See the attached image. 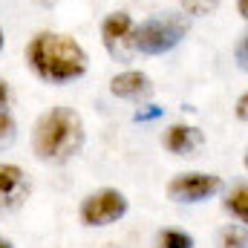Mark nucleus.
I'll return each instance as SVG.
<instances>
[{"label": "nucleus", "mask_w": 248, "mask_h": 248, "mask_svg": "<svg viewBox=\"0 0 248 248\" xmlns=\"http://www.w3.org/2000/svg\"><path fill=\"white\" fill-rule=\"evenodd\" d=\"M133 29H136V23H133L130 12H110L101 20V44L110 52V58L124 61L130 52H136L133 49Z\"/></svg>", "instance_id": "6"}, {"label": "nucleus", "mask_w": 248, "mask_h": 248, "mask_svg": "<svg viewBox=\"0 0 248 248\" xmlns=\"http://www.w3.org/2000/svg\"><path fill=\"white\" fill-rule=\"evenodd\" d=\"M110 93H113L116 98L141 101V98H147V95L153 93V84H150V78H147L144 72H139V69H124L119 75H113Z\"/></svg>", "instance_id": "7"}, {"label": "nucleus", "mask_w": 248, "mask_h": 248, "mask_svg": "<svg viewBox=\"0 0 248 248\" xmlns=\"http://www.w3.org/2000/svg\"><path fill=\"white\" fill-rule=\"evenodd\" d=\"M234 113H237V119H240V122H248V93H243V95L237 98Z\"/></svg>", "instance_id": "16"}, {"label": "nucleus", "mask_w": 248, "mask_h": 248, "mask_svg": "<svg viewBox=\"0 0 248 248\" xmlns=\"http://www.w3.org/2000/svg\"><path fill=\"white\" fill-rule=\"evenodd\" d=\"M6 107H9V84L0 78V113H3Z\"/></svg>", "instance_id": "17"}, {"label": "nucleus", "mask_w": 248, "mask_h": 248, "mask_svg": "<svg viewBox=\"0 0 248 248\" xmlns=\"http://www.w3.org/2000/svg\"><path fill=\"white\" fill-rule=\"evenodd\" d=\"M162 144L176 156H193L202 147V133L196 127H190V124H173L162 136Z\"/></svg>", "instance_id": "8"}, {"label": "nucleus", "mask_w": 248, "mask_h": 248, "mask_svg": "<svg viewBox=\"0 0 248 248\" xmlns=\"http://www.w3.org/2000/svg\"><path fill=\"white\" fill-rule=\"evenodd\" d=\"M26 61L46 84H69L87 72L84 46L61 32H38L26 46Z\"/></svg>", "instance_id": "1"}, {"label": "nucleus", "mask_w": 248, "mask_h": 248, "mask_svg": "<svg viewBox=\"0 0 248 248\" xmlns=\"http://www.w3.org/2000/svg\"><path fill=\"white\" fill-rule=\"evenodd\" d=\"M26 173L17 165L3 162L0 165V202L3 205H17L26 196Z\"/></svg>", "instance_id": "9"}, {"label": "nucleus", "mask_w": 248, "mask_h": 248, "mask_svg": "<svg viewBox=\"0 0 248 248\" xmlns=\"http://www.w3.org/2000/svg\"><path fill=\"white\" fill-rule=\"evenodd\" d=\"M84 147V122L69 107H52L44 113L35 133H32V150L41 162H66Z\"/></svg>", "instance_id": "2"}, {"label": "nucleus", "mask_w": 248, "mask_h": 248, "mask_svg": "<svg viewBox=\"0 0 248 248\" xmlns=\"http://www.w3.org/2000/svg\"><path fill=\"white\" fill-rule=\"evenodd\" d=\"M0 248H12V246H9V243H6V240H0Z\"/></svg>", "instance_id": "20"}, {"label": "nucleus", "mask_w": 248, "mask_h": 248, "mask_svg": "<svg viewBox=\"0 0 248 248\" xmlns=\"http://www.w3.org/2000/svg\"><path fill=\"white\" fill-rule=\"evenodd\" d=\"M12 136H15V122H12V116L3 110V113H0V144L9 141Z\"/></svg>", "instance_id": "15"}, {"label": "nucleus", "mask_w": 248, "mask_h": 248, "mask_svg": "<svg viewBox=\"0 0 248 248\" xmlns=\"http://www.w3.org/2000/svg\"><path fill=\"white\" fill-rule=\"evenodd\" d=\"M234 58H237V66L248 72V29L243 32V38L237 41V49H234Z\"/></svg>", "instance_id": "14"}, {"label": "nucleus", "mask_w": 248, "mask_h": 248, "mask_svg": "<svg viewBox=\"0 0 248 248\" xmlns=\"http://www.w3.org/2000/svg\"><path fill=\"white\" fill-rule=\"evenodd\" d=\"M246 170H248V153H246Z\"/></svg>", "instance_id": "21"}, {"label": "nucleus", "mask_w": 248, "mask_h": 248, "mask_svg": "<svg viewBox=\"0 0 248 248\" xmlns=\"http://www.w3.org/2000/svg\"><path fill=\"white\" fill-rule=\"evenodd\" d=\"M222 190V179L217 173H179L170 179L168 185V196L173 202H205L211 196H217Z\"/></svg>", "instance_id": "5"}, {"label": "nucleus", "mask_w": 248, "mask_h": 248, "mask_svg": "<svg viewBox=\"0 0 248 248\" xmlns=\"http://www.w3.org/2000/svg\"><path fill=\"white\" fill-rule=\"evenodd\" d=\"M225 211L234 214L243 225H248V185L234 187V190L225 196Z\"/></svg>", "instance_id": "10"}, {"label": "nucleus", "mask_w": 248, "mask_h": 248, "mask_svg": "<svg viewBox=\"0 0 248 248\" xmlns=\"http://www.w3.org/2000/svg\"><path fill=\"white\" fill-rule=\"evenodd\" d=\"M3 44H6V38H3V29H0V49H3Z\"/></svg>", "instance_id": "19"}, {"label": "nucleus", "mask_w": 248, "mask_h": 248, "mask_svg": "<svg viewBox=\"0 0 248 248\" xmlns=\"http://www.w3.org/2000/svg\"><path fill=\"white\" fill-rule=\"evenodd\" d=\"M187 29H190V20L185 12H165V15L147 17L133 29V49L141 55H165L185 41Z\"/></svg>", "instance_id": "3"}, {"label": "nucleus", "mask_w": 248, "mask_h": 248, "mask_svg": "<svg viewBox=\"0 0 248 248\" xmlns=\"http://www.w3.org/2000/svg\"><path fill=\"white\" fill-rule=\"evenodd\" d=\"M81 222L90 225V228H104V225H113L119 222L124 214H127V196L122 190H113V187H104V190H95L90 193L84 202H81Z\"/></svg>", "instance_id": "4"}, {"label": "nucleus", "mask_w": 248, "mask_h": 248, "mask_svg": "<svg viewBox=\"0 0 248 248\" xmlns=\"http://www.w3.org/2000/svg\"><path fill=\"white\" fill-rule=\"evenodd\" d=\"M237 12L243 20H248V0H237Z\"/></svg>", "instance_id": "18"}, {"label": "nucleus", "mask_w": 248, "mask_h": 248, "mask_svg": "<svg viewBox=\"0 0 248 248\" xmlns=\"http://www.w3.org/2000/svg\"><path fill=\"white\" fill-rule=\"evenodd\" d=\"M156 246L159 248H193V237L185 234V231H179V228H165V231H159Z\"/></svg>", "instance_id": "11"}, {"label": "nucleus", "mask_w": 248, "mask_h": 248, "mask_svg": "<svg viewBox=\"0 0 248 248\" xmlns=\"http://www.w3.org/2000/svg\"><path fill=\"white\" fill-rule=\"evenodd\" d=\"M219 3L222 0H179V6L187 17H208L219 9Z\"/></svg>", "instance_id": "13"}, {"label": "nucleus", "mask_w": 248, "mask_h": 248, "mask_svg": "<svg viewBox=\"0 0 248 248\" xmlns=\"http://www.w3.org/2000/svg\"><path fill=\"white\" fill-rule=\"evenodd\" d=\"M219 248H248V228L246 225H228L219 231Z\"/></svg>", "instance_id": "12"}]
</instances>
